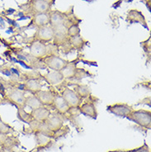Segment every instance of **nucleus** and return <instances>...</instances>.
<instances>
[{
    "mask_svg": "<svg viewBox=\"0 0 151 152\" xmlns=\"http://www.w3.org/2000/svg\"><path fill=\"white\" fill-rule=\"evenodd\" d=\"M69 132V127L68 126H63L61 128L55 132L54 133V137H53V140H58L60 139L61 137H63L64 136H66L68 133Z\"/></svg>",
    "mask_w": 151,
    "mask_h": 152,
    "instance_id": "27",
    "label": "nucleus"
},
{
    "mask_svg": "<svg viewBox=\"0 0 151 152\" xmlns=\"http://www.w3.org/2000/svg\"><path fill=\"white\" fill-rule=\"evenodd\" d=\"M25 105L31 107V110L36 109L38 107H41L43 106L42 103L39 101V99L34 94L26 97V99H25Z\"/></svg>",
    "mask_w": 151,
    "mask_h": 152,
    "instance_id": "24",
    "label": "nucleus"
},
{
    "mask_svg": "<svg viewBox=\"0 0 151 152\" xmlns=\"http://www.w3.org/2000/svg\"><path fill=\"white\" fill-rule=\"evenodd\" d=\"M83 1H86L88 3H92V2H93L95 0H83Z\"/></svg>",
    "mask_w": 151,
    "mask_h": 152,
    "instance_id": "33",
    "label": "nucleus"
},
{
    "mask_svg": "<svg viewBox=\"0 0 151 152\" xmlns=\"http://www.w3.org/2000/svg\"><path fill=\"white\" fill-rule=\"evenodd\" d=\"M0 152H14V149H8L5 148V147H1L0 149Z\"/></svg>",
    "mask_w": 151,
    "mask_h": 152,
    "instance_id": "30",
    "label": "nucleus"
},
{
    "mask_svg": "<svg viewBox=\"0 0 151 152\" xmlns=\"http://www.w3.org/2000/svg\"><path fill=\"white\" fill-rule=\"evenodd\" d=\"M107 110L117 117L126 118L134 109L132 106L129 105L127 103H117L112 104V105H108L107 107Z\"/></svg>",
    "mask_w": 151,
    "mask_h": 152,
    "instance_id": "7",
    "label": "nucleus"
},
{
    "mask_svg": "<svg viewBox=\"0 0 151 152\" xmlns=\"http://www.w3.org/2000/svg\"><path fill=\"white\" fill-rule=\"evenodd\" d=\"M20 145V141H19L18 138L15 136H7L5 140L3 142L2 144V146L3 147H5V148L8 149H13L16 146H18Z\"/></svg>",
    "mask_w": 151,
    "mask_h": 152,
    "instance_id": "23",
    "label": "nucleus"
},
{
    "mask_svg": "<svg viewBox=\"0 0 151 152\" xmlns=\"http://www.w3.org/2000/svg\"><path fill=\"white\" fill-rule=\"evenodd\" d=\"M126 21L128 22L130 24H133V23H140V25H142L143 27L145 28H148L147 22L145 17L142 13V12L139 11L137 9H131L127 13V17H126Z\"/></svg>",
    "mask_w": 151,
    "mask_h": 152,
    "instance_id": "13",
    "label": "nucleus"
},
{
    "mask_svg": "<svg viewBox=\"0 0 151 152\" xmlns=\"http://www.w3.org/2000/svg\"><path fill=\"white\" fill-rule=\"evenodd\" d=\"M88 43V42L86 41L80 35L75 36V37H69L68 45L72 50H82Z\"/></svg>",
    "mask_w": 151,
    "mask_h": 152,
    "instance_id": "19",
    "label": "nucleus"
},
{
    "mask_svg": "<svg viewBox=\"0 0 151 152\" xmlns=\"http://www.w3.org/2000/svg\"><path fill=\"white\" fill-rule=\"evenodd\" d=\"M35 139L36 141L37 149H45L50 147L53 144V139L50 137L45 136L41 132H35Z\"/></svg>",
    "mask_w": 151,
    "mask_h": 152,
    "instance_id": "20",
    "label": "nucleus"
},
{
    "mask_svg": "<svg viewBox=\"0 0 151 152\" xmlns=\"http://www.w3.org/2000/svg\"><path fill=\"white\" fill-rule=\"evenodd\" d=\"M32 25L36 27H41L44 26H47L50 24V16L49 12L47 13H38L33 16V18L31 21Z\"/></svg>",
    "mask_w": 151,
    "mask_h": 152,
    "instance_id": "21",
    "label": "nucleus"
},
{
    "mask_svg": "<svg viewBox=\"0 0 151 152\" xmlns=\"http://www.w3.org/2000/svg\"><path fill=\"white\" fill-rule=\"evenodd\" d=\"M18 118L22 122H26V123H28V124L34 120L33 118L31 117V113H27L25 111V109L22 108V107H18Z\"/></svg>",
    "mask_w": 151,
    "mask_h": 152,
    "instance_id": "25",
    "label": "nucleus"
},
{
    "mask_svg": "<svg viewBox=\"0 0 151 152\" xmlns=\"http://www.w3.org/2000/svg\"><path fill=\"white\" fill-rule=\"evenodd\" d=\"M45 123L51 131L56 132L64 126V118L62 115L55 111L53 113H50Z\"/></svg>",
    "mask_w": 151,
    "mask_h": 152,
    "instance_id": "12",
    "label": "nucleus"
},
{
    "mask_svg": "<svg viewBox=\"0 0 151 152\" xmlns=\"http://www.w3.org/2000/svg\"><path fill=\"white\" fill-rule=\"evenodd\" d=\"M52 107H54V109L55 110L56 113L62 115L63 117L68 113L69 110L70 109V107L69 106L68 103H66V101L63 99L61 94H58V93H55Z\"/></svg>",
    "mask_w": 151,
    "mask_h": 152,
    "instance_id": "14",
    "label": "nucleus"
},
{
    "mask_svg": "<svg viewBox=\"0 0 151 152\" xmlns=\"http://www.w3.org/2000/svg\"><path fill=\"white\" fill-rule=\"evenodd\" d=\"M15 132V130L12 126L3 122V120L0 118V133L4 135H11Z\"/></svg>",
    "mask_w": 151,
    "mask_h": 152,
    "instance_id": "26",
    "label": "nucleus"
},
{
    "mask_svg": "<svg viewBox=\"0 0 151 152\" xmlns=\"http://www.w3.org/2000/svg\"><path fill=\"white\" fill-rule=\"evenodd\" d=\"M39 101L42 103L43 106L45 107H52L53 106L54 99H55V92L53 90H40L37 92L36 94H34Z\"/></svg>",
    "mask_w": 151,
    "mask_h": 152,
    "instance_id": "15",
    "label": "nucleus"
},
{
    "mask_svg": "<svg viewBox=\"0 0 151 152\" xmlns=\"http://www.w3.org/2000/svg\"><path fill=\"white\" fill-rule=\"evenodd\" d=\"M7 98L10 102H12V103L16 105L17 107L24 108L26 107V105H25L26 96L24 94V92L23 90H20L18 88V89L17 88L12 89L8 93Z\"/></svg>",
    "mask_w": 151,
    "mask_h": 152,
    "instance_id": "11",
    "label": "nucleus"
},
{
    "mask_svg": "<svg viewBox=\"0 0 151 152\" xmlns=\"http://www.w3.org/2000/svg\"><path fill=\"white\" fill-rule=\"evenodd\" d=\"M28 131L27 134L30 133V134H34L35 132H41L44 134L47 137H50L53 139L54 133L55 132L51 131L49 127L47 126L45 122H38L36 120H33L32 122L29 123V128L26 129Z\"/></svg>",
    "mask_w": 151,
    "mask_h": 152,
    "instance_id": "9",
    "label": "nucleus"
},
{
    "mask_svg": "<svg viewBox=\"0 0 151 152\" xmlns=\"http://www.w3.org/2000/svg\"><path fill=\"white\" fill-rule=\"evenodd\" d=\"M50 1L48 0H30V2L25 5L27 7L26 10L32 17L38 13H47L50 11Z\"/></svg>",
    "mask_w": 151,
    "mask_h": 152,
    "instance_id": "4",
    "label": "nucleus"
},
{
    "mask_svg": "<svg viewBox=\"0 0 151 152\" xmlns=\"http://www.w3.org/2000/svg\"><path fill=\"white\" fill-rule=\"evenodd\" d=\"M67 34L69 37L80 35V28L79 27V24H74L70 27H69L67 29Z\"/></svg>",
    "mask_w": 151,
    "mask_h": 152,
    "instance_id": "28",
    "label": "nucleus"
},
{
    "mask_svg": "<svg viewBox=\"0 0 151 152\" xmlns=\"http://www.w3.org/2000/svg\"><path fill=\"white\" fill-rule=\"evenodd\" d=\"M85 102H83L80 104L79 107V111L80 114H83L86 117L92 118V119H97L98 118V111L95 106V102L97 99L95 97H93L91 94L87 99H85Z\"/></svg>",
    "mask_w": 151,
    "mask_h": 152,
    "instance_id": "5",
    "label": "nucleus"
},
{
    "mask_svg": "<svg viewBox=\"0 0 151 152\" xmlns=\"http://www.w3.org/2000/svg\"><path fill=\"white\" fill-rule=\"evenodd\" d=\"M42 79L45 80L47 84L52 86H58L64 81V78L61 71H50L47 74L42 75Z\"/></svg>",
    "mask_w": 151,
    "mask_h": 152,
    "instance_id": "16",
    "label": "nucleus"
},
{
    "mask_svg": "<svg viewBox=\"0 0 151 152\" xmlns=\"http://www.w3.org/2000/svg\"><path fill=\"white\" fill-rule=\"evenodd\" d=\"M129 121L135 122L141 127L150 129L151 128V112L150 110L139 109L133 110L126 117Z\"/></svg>",
    "mask_w": 151,
    "mask_h": 152,
    "instance_id": "3",
    "label": "nucleus"
},
{
    "mask_svg": "<svg viewBox=\"0 0 151 152\" xmlns=\"http://www.w3.org/2000/svg\"><path fill=\"white\" fill-rule=\"evenodd\" d=\"M42 61L46 67L55 71H61L69 62V61L61 58L58 55H50L42 58Z\"/></svg>",
    "mask_w": 151,
    "mask_h": 152,
    "instance_id": "6",
    "label": "nucleus"
},
{
    "mask_svg": "<svg viewBox=\"0 0 151 152\" xmlns=\"http://www.w3.org/2000/svg\"><path fill=\"white\" fill-rule=\"evenodd\" d=\"M74 91L82 99H87L91 95V88L88 85L83 84H77L74 88Z\"/></svg>",
    "mask_w": 151,
    "mask_h": 152,
    "instance_id": "22",
    "label": "nucleus"
},
{
    "mask_svg": "<svg viewBox=\"0 0 151 152\" xmlns=\"http://www.w3.org/2000/svg\"><path fill=\"white\" fill-rule=\"evenodd\" d=\"M1 147H2V144L0 143V149H1Z\"/></svg>",
    "mask_w": 151,
    "mask_h": 152,
    "instance_id": "34",
    "label": "nucleus"
},
{
    "mask_svg": "<svg viewBox=\"0 0 151 152\" xmlns=\"http://www.w3.org/2000/svg\"><path fill=\"white\" fill-rule=\"evenodd\" d=\"M58 49L59 48L55 46L53 43L49 42L46 44L38 41H32L29 46L31 56L40 60L50 55H56Z\"/></svg>",
    "mask_w": 151,
    "mask_h": 152,
    "instance_id": "1",
    "label": "nucleus"
},
{
    "mask_svg": "<svg viewBox=\"0 0 151 152\" xmlns=\"http://www.w3.org/2000/svg\"><path fill=\"white\" fill-rule=\"evenodd\" d=\"M8 135H4V134H2V133H0V143L1 144H3V142L5 140V138L7 137Z\"/></svg>",
    "mask_w": 151,
    "mask_h": 152,
    "instance_id": "31",
    "label": "nucleus"
},
{
    "mask_svg": "<svg viewBox=\"0 0 151 152\" xmlns=\"http://www.w3.org/2000/svg\"><path fill=\"white\" fill-rule=\"evenodd\" d=\"M54 39L53 28L50 25L44 26V27H38L36 33L33 36V41L49 43L52 42Z\"/></svg>",
    "mask_w": 151,
    "mask_h": 152,
    "instance_id": "8",
    "label": "nucleus"
},
{
    "mask_svg": "<svg viewBox=\"0 0 151 152\" xmlns=\"http://www.w3.org/2000/svg\"><path fill=\"white\" fill-rule=\"evenodd\" d=\"M79 61H80L79 59L69 61L68 64L61 69V72L64 76V80H79L80 81L83 78L88 77L92 75L89 71L86 70L85 69L77 67Z\"/></svg>",
    "mask_w": 151,
    "mask_h": 152,
    "instance_id": "2",
    "label": "nucleus"
},
{
    "mask_svg": "<svg viewBox=\"0 0 151 152\" xmlns=\"http://www.w3.org/2000/svg\"><path fill=\"white\" fill-rule=\"evenodd\" d=\"M50 111L47 107L42 106L41 107H38L36 109H33L31 111V115L33 118L34 120L38 122H45L47 118H49Z\"/></svg>",
    "mask_w": 151,
    "mask_h": 152,
    "instance_id": "18",
    "label": "nucleus"
},
{
    "mask_svg": "<svg viewBox=\"0 0 151 152\" xmlns=\"http://www.w3.org/2000/svg\"><path fill=\"white\" fill-rule=\"evenodd\" d=\"M131 152H150V149L146 143H144L143 145L136 149L131 150Z\"/></svg>",
    "mask_w": 151,
    "mask_h": 152,
    "instance_id": "29",
    "label": "nucleus"
},
{
    "mask_svg": "<svg viewBox=\"0 0 151 152\" xmlns=\"http://www.w3.org/2000/svg\"><path fill=\"white\" fill-rule=\"evenodd\" d=\"M61 94L70 107H79L83 103V99L74 91V89H70L69 88H65Z\"/></svg>",
    "mask_w": 151,
    "mask_h": 152,
    "instance_id": "10",
    "label": "nucleus"
},
{
    "mask_svg": "<svg viewBox=\"0 0 151 152\" xmlns=\"http://www.w3.org/2000/svg\"><path fill=\"white\" fill-rule=\"evenodd\" d=\"M107 152H131V150L130 151H122V150H116V151H109Z\"/></svg>",
    "mask_w": 151,
    "mask_h": 152,
    "instance_id": "32",
    "label": "nucleus"
},
{
    "mask_svg": "<svg viewBox=\"0 0 151 152\" xmlns=\"http://www.w3.org/2000/svg\"><path fill=\"white\" fill-rule=\"evenodd\" d=\"M42 84L40 80L31 79V80H27L22 85V88L20 90H25V91L30 92L31 94H36L37 92L42 90Z\"/></svg>",
    "mask_w": 151,
    "mask_h": 152,
    "instance_id": "17",
    "label": "nucleus"
}]
</instances>
